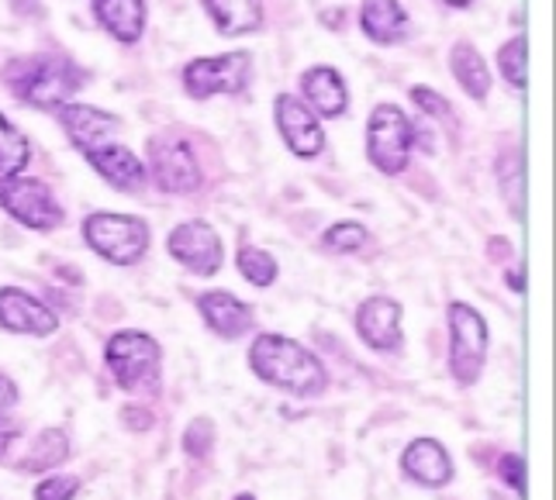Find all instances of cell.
Instances as JSON below:
<instances>
[{"instance_id": "obj_1", "label": "cell", "mask_w": 556, "mask_h": 500, "mask_svg": "<svg viewBox=\"0 0 556 500\" xmlns=\"http://www.w3.org/2000/svg\"><path fill=\"white\" fill-rule=\"evenodd\" d=\"M0 80L25 107L55 111L76 101V93L90 84V69H84L66 52H25L4 63Z\"/></svg>"}, {"instance_id": "obj_2", "label": "cell", "mask_w": 556, "mask_h": 500, "mask_svg": "<svg viewBox=\"0 0 556 500\" xmlns=\"http://www.w3.org/2000/svg\"><path fill=\"white\" fill-rule=\"evenodd\" d=\"M249 370L260 383L274 387L291 397H318L329 387V370L325 362L308 349L304 342L280 335V332H263L249 345Z\"/></svg>"}, {"instance_id": "obj_3", "label": "cell", "mask_w": 556, "mask_h": 500, "mask_svg": "<svg viewBox=\"0 0 556 500\" xmlns=\"http://www.w3.org/2000/svg\"><path fill=\"white\" fill-rule=\"evenodd\" d=\"M80 235L93 256L118 269L139 266L152 245L149 221L139 215H125V210H93L84 218Z\"/></svg>"}, {"instance_id": "obj_4", "label": "cell", "mask_w": 556, "mask_h": 500, "mask_svg": "<svg viewBox=\"0 0 556 500\" xmlns=\"http://www.w3.org/2000/svg\"><path fill=\"white\" fill-rule=\"evenodd\" d=\"M418 149V125L412 114L394 104L380 101L367 114V163L383 177H401Z\"/></svg>"}, {"instance_id": "obj_5", "label": "cell", "mask_w": 556, "mask_h": 500, "mask_svg": "<svg viewBox=\"0 0 556 500\" xmlns=\"http://www.w3.org/2000/svg\"><path fill=\"white\" fill-rule=\"evenodd\" d=\"M104 367L128 394L160 390L163 345L142 329H122L104 342Z\"/></svg>"}, {"instance_id": "obj_6", "label": "cell", "mask_w": 556, "mask_h": 500, "mask_svg": "<svg viewBox=\"0 0 556 500\" xmlns=\"http://www.w3.org/2000/svg\"><path fill=\"white\" fill-rule=\"evenodd\" d=\"M253 84V52L228 49L215 55H194L180 69V87L190 101H215V98H239Z\"/></svg>"}, {"instance_id": "obj_7", "label": "cell", "mask_w": 556, "mask_h": 500, "mask_svg": "<svg viewBox=\"0 0 556 500\" xmlns=\"http://www.w3.org/2000/svg\"><path fill=\"white\" fill-rule=\"evenodd\" d=\"M446 329H450V373L456 387L467 390L484 376L488 367V352H491L488 318L467 300H450Z\"/></svg>"}, {"instance_id": "obj_8", "label": "cell", "mask_w": 556, "mask_h": 500, "mask_svg": "<svg viewBox=\"0 0 556 500\" xmlns=\"http://www.w3.org/2000/svg\"><path fill=\"white\" fill-rule=\"evenodd\" d=\"M142 163L149 172V183L166 197H190L204 187L201 159L184 134H174V131L152 134Z\"/></svg>"}, {"instance_id": "obj_9", "label": "cell", "mask_w": 556, "mask_h": 500, "mask_svg": "<svg viewBox=\"0 0 556 500\" xmlns=\"http://www.w3.org/2000/svg\"><path fill=\"white\" fill-rule=\"evenodd\" d=\"M0 210L38 235L60 232L66 225V207L55 197V190L46 180L28 177V172L0 180Z\"/></svg>"}, {"instance_id": "obj_10", "label": "cell", "mask_w": 556, "mask_h": 500, "mask_svg": "<svg viewBox=\"0 0 556 500\" xmlns=\"http://www.w3.org/2000/svg\"><path fill=\"white\" fill-rule=\"evenodd\" d=\"M166 253L190 277H215L225 266V242L218 235V228L204 218H187L169 228Z\"/></svg>"}, {"instance_id": "obj_11", "label": "cell", "mask_w": 556, "mask_h": 500, "mask_svg": "<svg viewBox=\"0 0 556 500\" xmlns=\"http://www.w3.org/2000/svg\"><path fill=\"white\" fill-rule=\"evenodd\" d=\"M401 318H405V307L401 300L388 294H370L356 304L353 311V332L356 338L374 352L383 356H397L405 349V329H401Z\"/></svg>"}, {"instance_id": "obj_12", "label": "cell", "mask_w": 556, "mask_h": 500, "mask_svg": "<svg viewBox=\"0 0 556 500\" xmlns=\"http://www.w3.org/2000/svg\"><path fill=\"white\" fill-rule=\"evenodd\" d=\"M274 125L294 159H318L325 152V128L298 93L280 90L274 98Z\"/></svg>"}, {"instance_id": "obj_13", "label": "cell", "mask_w": 556, "mask_h": 500, "mask_svg": "<svg viewBox=\"0 0 556 500\" xmlns=\"http://www.w3.org/2000/svg\"><path fill=\"white\" fill-rule=\"evenodd\" d=\"M0 332L8 335H28V338H49L60 332V315L35 297L25 286H0Z\"/></svg>"}, {"instance_id": "obj_14", "label": "cell", "mask_w": 556, "mask_h": 500, "mask_svg": "<svg viewBox=\"0 0 556 500\" xmlns=\"http://www.w3.org/2000/svg\"><path fill=\"white\" fill-rule=\"evenodd\" d=\"M55 121L66 131L70 145L87 156L90 149H101L108 142L118 139V131L125 128V121L118 118L114 111L108 107H93V104H84V101H70L63 107H55Z\"/></svg>"}, {"instance_id": "obj_15", "label": "cell", "mask_w": 556, "mask_h": 500, "mask_svg": "<svg viewBox=\"0 0 556 500\" xmlns=\"http://www.w3.org/2000/svg\"><path fill=\"white\" fill-rule=\"evenodd\" d=\"M298 98L308 104V111L318 121H339L350 114L353 93L342 69L329 63H315L298 76Z\"/></svg>"}, {"instance_id": "obj_16", "label": "cell", "mask_w": 556, "mask_h": 500, "mask_svg": "<svg viewBox=\"0 0 556 500\" xmlns=\"http://www.w3.org/2000/svg\"><path fill=\"white\" fill-rule=\"evenodd\" d=\"M401 473H405V479H412V484L426 487V490H443L456 479L450 449L432 435H418L408 441L405 452H401Z\"/></svg>"}, {"instance_id": "obj_17", "label": "cell", "mask_w": 556, "mask_h": 500, "mask_svg": "<svg viewBox=\"0 0 556 500\" xmlns=\"http://www.w3.org/2000/svg\"><path fill=\"white\" fill-rule=\"evenodd\" d=\"M194 307H198L201 321L207 324V332H215L225 342H236V338L249 335V332H253V324H256L253 304H245L232 291H225V286H215V291L198 294Z\"/></svg>"}, {"instance_id": "obj_18", "label": "cell", "mask_w": 556, "mask_h": 500, "mask_svg": "<svg viewBox=\"0 0 556 500\" xmlns=\"http://www.w3.org/2000/svg\"><path fill=\"white\" fill-rule=\"evenodd\" d=\"M84 159L111 190H118V194H142L149 187V172H146L142 156L122 142H108L101 149H90Z\"/></svg>"}, {"instance_id": "obj_19", "label": "cell", "mask_w": 556, "mask_h": 500, "mask_svg": "<svg viewBox=\"0 0 556 500\" xmlns=\"http://www.w3.org/2000/svg\"><path fill=\"white\" fill-rule=\"evenodd\" d=\"M98 28L125 49L139 46L149 31V0H90Z\"/></svg>"}, {"instance_id": "obj_20", "label": "cell", "mask_w": 556, "mask_h": 500, "mask_svg": "<svg viewBox=\"0 0 556 500\" xmlns=\"http://www.w3.org/2000/svg\"><path fill=\"white\" fill-rule=\"evenodd\" d=\"M356 25L367 42H374L380 49H391L412 35V14L401 0H359Z\"/></svg>"}, {"instance_id": "obj_21", "label": "cell", "mask_w": 556, "mask_h": 500, "mask_svg": "<svg viewBox=\"0 0 556 500\" xmlns=\"http://www.w3.org/2000/svg\"><path fill=\"white\" fill-rule=\"evenodd\" d=\"M198 4L222 38H249L266 28L263 0H198Z\"/></svg>"}, {"instance_id": "obj_22", "label": "cell", "mask_w": 556, "mask_h": 500, "mask_svg": "<svg viewBox=\"0 0 556 500\" xmlns=\"http://www.w3.org/2000/svg\"><path fill=\"white\" fill-rule=\"evenodd\" d=\"M450 76L456 80V87L467 93L473 104H488L491 90H494V73L484 60V52L477 49L467 38L450 46Z\"/></svg>"}, {"instance_id": "obj_23", "label": "cell", "mask_w": 556, "mask_h": 500, "mask_svg": "<svg viewBox=\"0 0 556 500\" xmlns=\"http://www.w3.org/2000/svg\"><path fill=\"white\" fill-rule=\"evenodd\" d=\"M494 183H497V194H502L505 207L511 210V218L526 221L529 187H526V152H522V145H502V149H497Z\"/></svg>"}, {"instance_id": "obj_24", "label": "cell", "mask_w": 556, "mask_h": 500, "mask_svg": "<svg viewBox=\"0 0 556 500\" xmlns=\"http://www.w3.org/2000/svg\"><path fill=\"white\" fill-rule=\"evenodd\" d=\"M73 452V441L63 428H42L35 438H31V446L28 452L17 459V470H25V473H52V470H60L66 459Z\"/></svg>"}, {"instance_id": "obj_25", "label": "cell", "mask_w": 556, "mask_h": 500, "mask_svg": "<svg viewBox=\"0 0 556 500\" xmlns=\"http://www.w3.org/2000/svg\"><path fill=\"white\" fill-rule=\"evenodd\" d=\"M236 269H239V277L249 286H256V291H270V286L277 283V277H280L277 256L270 253V248L253 245V242H242L236 248Z\"/></svg>"}, {"instance_id": "obj_26", "label": "cell", "mask_w": 556, "mask_h": 500, "mask_svg": "<svg viewBox=\"0 0 556 500\" xmlns=\"http://www.w3.org/2000/svg\"><path fill=\"white\" fill-rule=\"evenodd\" d=\"M494 66L502 73V80L511 90H526L529 87V38L522 31H515L511 38H505L494 52Z\"/></svg>"}, {"instance_id": "obj_27", "label": "cell", "mask_w": 556, "mask_h": 500, "mask_svg": "<svg viewBox=\"0 0 556 500\" xmlns=\"http://www.w3.org/2000/svg\"><path fill=\"white\" fill-rule=\"evenodd\" d=\"M370 242H374L370 228L363 225V221H356V218L332 221V225L321 232V239H318V245H321L329 256H359Z\"/></svg>"}, {"instance_id": "obj_28", "label": "cell", "mask_w": 556, "mask_h": 500, "mask_svg": "<svg viewBox=\"0 0 556 500\" xmlns=\"http://www.w3.org/2000/svg\"><path fill=\"white\" fill-rule=\"evenodd\" d=\"M31 163V142L28 134L17 128L4 111H0V180L17 177Z\"/></svg>"}, {"instance_id": "obj_29", "label": "cell", "mask_w": 556, "mask_h": 500, "mask_svg": "<svg viewBox=\"0 0 556 500\" xmlns=\"http://www.w3.org/2000/svg\"><path fill=\"white\" fill-rule=\"evenodd\" d=\"M180 452L194 463H204V459L215 452V421L211 418H194L187 421V428L180 435Z\"/></svg>"}, {"instance_id": "obj_30", "label": "cell", "mask_w": 556, "mask_h": 500, "mask_svg": "<svg viewBox=\"0 0 556 500\" xmlns=\"http://www.w3.org/2000/svg\"><path fill=\"white\" fill-rule=\"evenodd\" d=\"M408 101L418 114H426L429 121H453V104L446 93H439L435 87H426V84H415L408 90Z\"/></svg>"}, {"instance_id": "obj_31", "label": "cell", "mask_w": 556, "mask_h": 500, "mask_svg": "<svg viewBox=\"0 0 556 500\" xmlns=\"http://www.w3.org/2000/svg\"><path fill=\"white\" fill-rule=\"evenodd\" d=\"M494 476L502 479V484H505L515 497L526 500V493H529V466H526V456H522V452H502V456H497Z\"/></svg>"}, {"instance_id": "obj_32", "label": "cell", "mask_w": 556, "mask_h": 500, "mask_svg": "<svg viewBox=\"0 0 556 500\" xmlns=\"http://www.w3.org/2000/svg\"><path fill=\"white\" fill-rule=\"evenodd\" d=\"M76 497H80V479L70 473H46L31 490V500H76Z\"/></svg>"}, {"instance_id": "obj_33", "label": "cell", "mask_w": 556, "mask_h": 500, "mask_svg": "<svg viewBox=\"0 0 556 500\" xmlns=\"http://www.w3.org/2000/svg\"><path fill=\"white\" fill-rule=\"evenodd\" d=\"M122 421L128 425V432H136V435H146L152 425H156V414H152L146 403H131V408L122 411Z\"/></svg>"}, {"instance_id": "obj_34", "label": "cell", "mask_w": 556, "mask_h": 500, "mask_svg": "<svg viewBox=\"0 0 556 500\" xmlns=\"http://www.w3.org/2000/svg\"><path fill=\"white\" fill-rule=\"evenodd\" d=\"M8 8L14 17H22V22H42V17H49L46 0H8Z\"/></svg>"}, {"instance_id": "obj_35", "label": "cell", "mask_w": 556, "mask_h": 500, "mask_svg": "<svg viewBox=\"0 0 556 500\" xmlns=\"http://www.w3.org/2000/svg\"><path fill=\"white\" fill-rule=\"evenodd\" d=\"M505 286L515 297H526L529 294V273H526V262H508L505 269Z\"/></svg>"}, {"instance_id": "obj_36", "label": "cell", "mask_w": 556, "mask_h": 500, "mask_svg": "<svg viewBox=\"0 0 556 500\" xmlns=\"http://www.w3.org/2000/svg\"><path fill=\"white\" fill-rule=\"evenodd\" d=\"M17 435H22V432H17L11 411L0 408V459H8V452H11V446L17 441Z\"/></svg>"}, {"instance_id": "obj_37", "label": "cell", "mask_w": 556, "mask_h": 500, "mask_svg": "<svg viewBox=\"0 0 556 500\" xmlns=\"http://www.w3.org/2000/svg\"><path fill=\"white\" fill-rule=\"evenodd\" d=\"M484 253H488L491 262H511L515 245H511V239H505V235H491L488 245H484Z\"/></svg>"}, {"instance_id": "obj_38", "label": "cell", "mask_w": 556, "mask_h": 500, "mask_svg": "<svg viewBox=\"0 0 556 500\" xmlns=\"http://www.w3.org/2000/svg\"><path fill=\"white\" fill-rule=\"evenodd\" d=\"M17 397H22V390H17V383H14L8 373H0V408L11 411L14 403H17Z\"/></svg>"}, {"instance_id": "obj_39", "label": "cell", "mask_w": 556, "mask_h": 500, "mask_svg": "<svg viewBox=\"0 0 556 500\" xmlns=\"http://www.w3.org/2000/svg\"><path fill=\"white\" fill-rule=\"evenodd\" d=\"M435 4H443V8H450V11H467V8L477 4V0H435Z\"/></svg>"}, {"instance_id": "obj_40", "label": "cell", "mask_w": 556, "mask_h": 500, "mask_svg": "<svg viewBox=\"0 0 556 500\" xmlns=\"http://www.w3.org/2000/svg\"><path fill=\"white\" fill-rule=\"evenodd\" d=\"M232 500H260V497H256L253 490H239V493H236Z\"/></svg>"}]
</instances>
